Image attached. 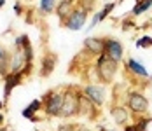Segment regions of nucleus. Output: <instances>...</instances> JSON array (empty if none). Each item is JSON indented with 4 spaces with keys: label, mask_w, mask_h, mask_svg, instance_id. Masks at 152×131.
Instances as JSON below:
<instances>
[{
    "label": "nucleus",
    "mask_w": 152,
    "mask_h": 131,
    "mask_svg": "<svg viewBox=\"0 0 152 131\" xmlns=\"http://www.w3.org/2000/svg\"><path fill=\"white\" fill-rule=\"evenodd\" d=\"M94 68H96V73H98V82L103 84V86H108L114 82L115 75H117V70H119V63L110 59L105 54H100L96 58V63H94Z\"/></svg>",
    "instance_id": "f257e3e1"
},
{
    "label": "nucleus",
    "mask_w": 152,
    "mask_h": 131,
    "mask_svg": "<svg viewBox=\"0 0 152 131\" xmlns=\"http://www.w3.org/2000/svg\"><path fill=\"white\" fill-rule=\"evenodd\" d=\"M82 89L70 86L63 89V107H61L60 117L61 119H70V117L79 116V96Z\"/></svg>",
    "instance_id": "f03ea898"
},
{
    "label": "nucleus",
    "mask_w": 152,
    "mask_h": 131,
    "mask_svg": "<svg viewBox=\"0 0 152 131\" xmlns=\"http://www.w3.org/2000/svg\"><path fill=\"white\" fill-rule=\"evenodd\" d=\"M40 102H42V110L47 117H60L61 107H63V91L51 89L40 96Z\"/></svg>",
    "instance_id": "7ed1b4c3"
},
{
    "label": "nucleus",
    "mask_w": 152,
    "mask_h": 131,
    "mask_svg": "<svg viewBox=\"0 0 152 131\" xmlns=\"http://www.w3.org/2000/svg\"><path fill=\"white\" fill-rule=\"evenodd\" d=\"M133 116H145L149 112V100L142 91H129L124 103Z\"/></svg>",
    "instance_id": "20e7f679"
},
{
    "label": "nucleus",
    "mask_w": 152,
    "mask_h": 131,
    "mask_svg": "<svg viewBox=\"0 0 152 131\" xmlns=\"http://www.w3.org/2000/svg\"><path fill=\"white\" fill-rule=\"evenodd\" d=\"M79 116L88 117L89 121H96L98 116H100V107H96L82 91H80V96H79Z\"/></svg>",
    "instance_id": "39448f33"
},
{
    "label": "nucleus",
    "mask_w": 152,
    "mask_h": 131,
    "mask_svg": "<svg viewBox=\"0 0 152 131\" xmlns=\"http://www.w3.org/2000/svg\"><path fill=\"white\" fill-rule=\"evenodd\" d=\"M56 65H58V54L54 51H51V49H46L42 58H40V70H39L40 77L42 79L51 77V73L54 72Z\"/></svg>",
    "instance_id": "423d86ee"
},
{
    "label": "nucleus",
    "mask_w": 152,
    "mask_h": 131,
    "mask_svg": "<svg viewBox=\"0 0 152 131\" xmlns=\"http://www.w3.org/2000/svg\"><path fill=\"white\" fill-rule=\"evenodd\" d=\"M110 116L114 117V122L121 128L131 124V121H133V114L129 112V108L126 105H119V103L110 105Z\"/></svg>",
    "instance_id": "0eeeda50"
},
{
    "label": "nucleus",
    "mask_w": 152,
    "mask_h": 131,
    "mask_svg": "<svg viewBox=\"0 0 152 131\" xmlns=\"http://www.w3.org/2000/svg\"><path fill=\"white\" fill-rule=\"evenodd\" d=\"M86 19H88V12L75 5L74 12L61 23V26H63V28H68V30H82L84 25H86Z\"/></svg>",
    "instance_id": "6e6552de"
},
{
    "label": "nucleus",
    "mask_w": 152,
    "mask_h": 131,
    "mask_svg": "<svg viewBox=\"0 0 152 131\" xmlns=\"http://www.w3.org/2000/svg\"><path fill=\"white\" fill-rule=\"evenodd\" d=\"M82 93H84L96 107H102V105L105 103L107 91H105V87H103V84H86L84 89H82Z\"/></svg>",
    "instance_id": "1a4fd4ad"
},
{
    "label": "nucleus",
    "mask_w": 152,
    "mask_h": 131,
    "mask_svg": "<svg viewBox=\"0 0 152 131\" xmlns=\"http://www.w3.org/2000/svg\"><path fill=\"white\" fill-rule=\"evenodd\" d=\"M103 49H105V37H88L82 47V51L91 58L103 54Z\"/></svg>",
    "instance_id": "9d476101"
},
{
    "label": "nucleus",
    "mask_w": 152,
    "mask_h": 131,
    "mask_svg": "<svg viewBox=\"0 0 152 131\" xmlns=\"http://www.w3.org/2000/svg\"><path fill=\"white\" fill-rule=\"evenodd\" d=\"M122 44L117 40V39H112V37H105V49H103V54L108 56L110 59L121 63L122 61Z\"/></svg>",
    "instance_id": "9b49d317"
},
{
    "label": "nucleus",
    "mask_w": 152,
    "mask_h": 131,
    "mask_svg": "<svg viewBox=\"0 0 152 131\" xmlns=\"http://www.w3.org/2000/svg\"><path fill=\"white\" fill-rule=\"evenodd\" d=\"M23 79H25L23 72L9 73V75L4 77V102L5 103L9 102V98H11V94H12V89H16V87L19 86V84L23 82Z\"/></svg>",
    "instance_id": "f8f14e48"
},
{
    "label": "nucleus",
    "mask_w": 152,
    "mask_h": 131,
    "mask_svg": "<svg viewBox=\"0 0 152 131\" xmlns=\"http://www.w3.org/2000/svg\"><path fill=\"white\" fill-rule=\"evenodd\" d=\"M126 68H128V72L131 73V75H135L138 81H147V82H151V77H149L147 68H145L140 61L129 58L128 61H126Z\"/></svg>",
    "instance_id": "ddd939ff"
},
{
    "label": "nucleus",
    "mask_w": 152,
    "mask_h": 131,
    "mask_svg": "<svg viewBox=\"0 0 152 131\" xmlns=\"http://www.w3.org/2000/svg\"><path fill=\"white\" fill-rule=\"evenodd\" d=\"M74 9H75V5H74V0H60L58 2V5H56V16L60 18V23H63L68 16L74 12Z\"/></svg>",
    "instance_id": "4468645a"
},
{
    "label": "nucleus",
    "mask_w": 152,
    "mask_h": 131,
    "mask_svg": "<svg viewBox=\"0 0 152 131\" xmlns=\"http://www.w3.org/2000/svg\"><path fill=\"white\" fill-rule=\"evenodd\" d=\"M39 110H42V102L39 100V98H35V100H31L30 105L26 107V108H23V117L25 119H28V121H31V122H37L39 119H37V112Z\"/></svg>",
    "instance_id": "2eb2a0df"
},
{
    "label": "nucleus",
    "mask_w": 152,
    "mask_h": 131,
    "mask_svg": "<svg viewBox=\"0 0 152 131\" xmlns=\"http://www.w3.org/2000/svg\"><path fill=\"white\" fill-rule=\"evenodd\" d=\"M115 5H117L115 2H108V4H105V5H103V9H102V11H98V12L94 14V18H93V21H91V25H89V28H94L98 23H102L103 19H107V18L110 16V12L115 9Z\"/></svg>",
    "instance_id": "dca6fc26"
},
{
    "label": "nucleus",
    "mask_w": 152,
    "mask_h": 131,
    "mask_svg": "<svg viewBox=\"0 0 152 131\" xmlns=\"http://www.w3.org/2000/svg\"><path fill=\"white\" fill-rule=\"evenodd\" d=\"M56 5H58V0H40L39 12L42 16H47V14H51V12L56 11Z\"/></svg>",
    "instance_id": "f3484780"
},
{
    "label": "nucleus",
    "mask_w": 152,
    "mask_h": 131,
    "mask_svg": "<svg viewBox=\"0 0 152 131\" xmlns=\"http://www.w3.org/2000/svg\"><path fill=\"white\" fill-rule=\"evenodd\" d=\"M152 7V0H137L135 7L131 9V16H140L143 14L145 11H149Z\"/></svg>",
    "instance_id": "a211bd4d"
},
{
    "label": "nucleus",
    "mask_w": 152,
    "mask_h": 131,
    "mask_svg": "<svg viewBox=\"0 0 152 131\" xmlns=\"http://www.w3.org/2000/svg\"><path fill=\"white\" fill-rule=\"evenodd\" d=\"M94 5H96V0H77V7H80L88 14L94 11Z\"/></svg>",
    "instance_id": "6ab92c4d"
},
{
    "label": "nucleus",
    "mask_w": 152,
    "mask_h": 131,
    "mask_svg": "<svg viewBox=\"0 0 152 131\" xmlns=\"http://www.w3.org/2000/svg\"><path fill=\"white\" fill-rule=\"evenodd\" d=\"M137 47H140V49L152 47V37H149V35H143V37H140V39L137 40Z\"/></svg>",
    "instance_id": "aec40b11"
},
{
    "label": "nucleus",
    "mask_w": 152,
    "mask_h": 131,
    "mask_svg": "<svg viewBox=\"0 0 152 131\" xmlns=\"http://www.w3.org/2000/svg\"><path fill=\"white\" fill-rule=\"evenodd\" d=\"M79 128H80V124H77V122H61L58 126V131H77Z\"/></svg>",
    "instance_id": "412c9836"
},
{
    "label": "nucleus",
    "mask_w": 152,
    "mask_h": 131,
    "mask_svg": "<svg viewBox=\"0 0 152 131\" xmlns=\"http://www.w3.org/2000/svg\"><path fill=\"white\" fill-rule=\"evenodd\" d=\"M133 26H135L133 19H124V21H122V30H124V31L129 30V28H133Z\"/></svg>",
    "instance_id": "4be33fe9"
},
{
    "label": "nucleus",
    "mask_w": 152,
    "mask_h": 131,
    "mask_svg": "<svg viewBox=\"0 0 152 131\" xmlns=\"http://www.w3.org/2000/svg\"><path fill=\"white\" fill-rule=\"evenodd\" d=\"M14 12H16L18 16H23V12H25V9H23L21 2H16V4H14Z\"/></svg>",
    "instance_id": "5701e85b"
},
{
    "label": "nucleus",
    "mask_w": 152,
    "mask_h": 131,
    "mask_svg": "<svg viewBox=\"0 0 152 131\" xmlns=\"http://www.w3.org/2000/svg\"><path fill=\"white\" fill-rule=\"evenodd\" d=\"M124 131H137V126L135 124H128V126H124Z\"/></svg>",
    "instance_id": "b1692460"
},
{
    "label": "nucleus",
    "mask_w": 152,
    "mask_h": 131,
    "mask_svg": "<svg viewBox=\"0 0 152 131\" xmlns=\"http://www.w3.org/2000/svg\"><path fill=\"white\" fill-rule=\"evenodd\" d=\"M5 126V116H4V112H0V128H4Z\"/></svg>",
    "instance_id": "393cba45"
},
{
    "label": "nucleus",
    "mask_w": 152,
    "mask_h": 131,
    "mask_svg": "<svg viewBox=\"0 0 152 131\" xmlns=\"http://www.w3.org/2000/svg\"><path fill=\"white\" fill-rule=\"evenodd\" d=\"M5 53H7V51H5V49L0 45V61H2V58H4V56H5Z\"/></svg>",
    "instance_id": "a878e982"
},
{
    "label": "nucleus",
    "mask_w": 152,
    "mask_h": 131,
    "mask_svg": "<svg viewBox=\"0 0 152 131\" xmlns=\"http://www.w3.org/2000/svg\"><path fill=\"white\" fill-rule=\"evenodd\" d=\"M5 107H7V103L4 102V100H0V112H2V110H4Z\"/></svg>",
    "instance_id": "bb28decb"
},
{
    "label": "nucleus",
    "mask_w": 152,
    "mask_h": 131,
    "mask_svg": "<svg viewBox=\"0 0 152 131\" xmlns=\"http://www.w3.org/2000/svg\"><path fill=\"white\" fill-rule=\"evenodd\" d=\"M77 131H91V130H89V128H86V126H80Z\"/></svg>",
    "instance_id": "cd10ccee"
},
{
    "label": "nucleus",
    "mask_w": 152,
    "mask_h": 131,
    "mask_svg": "<svg viewBox=\"0 0 152 131\" xmlns=\"http://www.w3.org/2000/svg\"><path fill=\"white\" fill-rule=\"evenodd\" d=\"M4 5H5V0H0V9H2Z\"/></svg>",
    "instance_id": "c85d7f7f"
},
{
    "label": "nucleus",
    "mask_w": 152,
    "mask_h": 131,
    "mask_svg": "<svg viewBox=\"0 0 152 131\" xmlns=\"http://www.w3.org/2000/svg\"><path fill=\"white\" fill-rule=\"evenodd\" d=\"M0 131H7V128H5V126H4V128H0Z\"/></svg>",
    "instance_id": "c756f323"
},
{
    "label": "nucleus",
    "mask_w": 152,
    "mask_h": 131,
    "mask_svg": "<svg viewBox=\"0 0 152 131\" xmlns=\"http://www.w3.org/2000/svg\"><path fill=\"white\" fill-rule=\"evenodd\" d=\"M100 131H110V130H105V128H100Z\"/></svg>",
    "instance_id": "7c9ffc66"
},
{
    "label": "nucleus",
    "mask_w": 152,
    "mask_h": 131,
    "mask_svg": "<svg viewBox=\"0 0 152 131\" xmlns=\"http://www.w3.org/2000/svg\"><path fill=\"white\" fill-rule=\"evenodd\" d=\"M74 2H75V0H74Z\"/></svg>",
    "instance_id": "2f4dec72"
}]
</instances>
